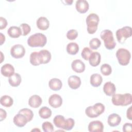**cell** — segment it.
I'll return each instance as SVG.
<instances>
[{
    "label": "cell",
    "mask_w": 132,
    "mask_h": 132,
    "mask_svg": "<svg viewBox=\"0 0 132 132\" xmlns=\"http://www.w3.org/2000/svg\"><path fill=\"white\" fill-rule=\"evenodd\" d=\"M1 104L6 107H9L13 105V100L12 98L8 95H3L0 99Z\"/></svg>",
    "instance_id": "27"
},
{
    "label": "cell",
    "mask_w": 132,
    "mask_h": 132,
    "mask_svg": "<svg viewBox=\"0 0 132 132\" xmlns=\"http://www.w3.org/2000/svg\"><path fill=\"white\" fill-rule=\"evenodd\" d=\"M101 59V56L98 52H92L89 59V63L92 67H96L100 63Z\"/></svg>",
    "instance_id": "20"
},
{
    "label": "cell",
    "mask_w": 132,
    "mask_h": 132,
    "mask_svg": "<svg viewBox=\"0 0 132 132\" xmlns=\"http://www.w3.org/2000/svg\"><path fill=\"white\" fill-rule=\"evenodd\" d=\"M92 108L95 114L98 117L104 112L105 107L103 104L101 103H97L92 106Z\"/></svg>",
    "instance_id": "29"
},
{
    "label": "cell",
    "mask_w": 132,
    "mask_h": 132,
    "mask_svg": "<svg viewBox=\"0 0 132 132\" xmlns=\"http://www.w3.org/2000/svg\"><path fill=\"white\" fill-rule=\"evenodd\" d=\"M14 124L19 127L24 126L28 122V120L26 117L22 113H18L13 118Z\"/></svg>",
    "instance_id": "11"
},
{
    "label": "cell",
    "mask_w": 132,
    "mask_h": 132,
    "mask_svg": "<svg viewBox=\"0 0 132 132\" xmlns=\"http://www.w3.org/2000/svg\"><path fill=\"white\" fill-rule=\"evenodd\" d=\"M7 25V21L6 19L3 17H0V29H3L6 28Z\"/></svg>",
    "instance_id": "41"
},
{
    "label": "cell",
    "mask_w": 132,
    "mask_h": 132,
    "mask_svg": "<svg viewBox=\"0 0 132 132\" xmlns=\"http://www.w3.org/2000/svg\"><path fill=\"white\" fill-rule=\"evenodd\" d=\"M48 103L54 108H58L60 107L62 104V97L57 94H54L49 97Z\"/></svg>",
    "instance_id": "10"
},
{
    "label": "cell",
    "mask_w": 132,
    "mask_h": 132,
    "mask_svg": "<svg viewBox=\"0 0 132 132\" xmlns=\"http://www.w3.org/2000/svg\"><path fill=\"white\" fill-rule=\"evenodd\" d=\"M1 72L3 76L10 77L14 73V68L11 64L6 63L1 67Z\"/></svg>",
    "instance_id": "15"
},
{
    "label": "cell",
    "mask_w": 132,
    "mask_h": 132,
    "mask_svg": "<svg viewBox=\"0 0 132 132\" xmlns=\"http://www.w3.org/2000/svg\"><path fill=\"white\" fill-rule=\"evenodd\" d=\"M19 27L21 28L22 30V35L23 36H27L30 31L31 28L30 26L26 24V23H22L21 25H20Z\"/></svg>",
    "instance_id": "36"
},
{
    "label": "cell",
    "mask_w": 132,
    "mask_h": 132,
    "mask_svg": "<svg viewBox=\"0 0 132 132\" xmlns=\"http://www.w3.org/2000/svg\"><path fill=\"white\" fill-rule=\"evenodd\" d=\"M89 3L86 0H78L76 2L75 7L80 13H85L89 9Z\"/></svg>",
    "instance_id": "12"
},
{
    "label": "cell",
    "mask_w": 132,
    "mask_h": 132,
    "mask_svg": "<svg viewBox=\"0 0 132 132\" xmlns=\"http://www.w3.org/2000/svg\"><path fill=\"white\" fill-rule=\"evenodd\" d=\"M21 76L19 73H14L12 75L9 77L8 82L12 87H18L21 82Z\"/></svg>",
    "instance_id": "23"
},
{
    "label": "cell",
    "mask_w": 132,
    "mask_h": 132,
    "mask_svg": "<svg viewBox=\"0 0 132 132\" xmlns=\"http://www.w3.org/2000/svg\"><path fill=\"white\" fill-rule=\"evenodd\" d=\"M8 35L12 38H19L21 35H22V30L19 27L12 26L9 28L7 30Z\"/></svg>",
    "instance_id": "21"
},
{
    "label": "cell",
    "mask_w": 132,
    "mask_h": 132,
    "mask_svg": "<svg viewBox=\"0 0 132 132\" xmlns=\"http://www.w3.org/2000/svg\"><path fill=\"white\" fill-rule=\"evenodd\" d=\"M78 36V32L75 29H70L67 33V38L70 40H73Z\"/></svg>",
    "instance_id": "38"
},
{
    "label": "cell",
    "mask_w": 132,
    "mask_h": 132,
    "mask_svg": "<svg viewBox=\"0 0 132 132\" xmlns=\"http://www.w3.org/2000/svg\"><path fill=\"white\" fill-rule=\"evenodd\" d=\"M101 72L103 75L105 76H108L111 73L112 68L109 64L104 63L101 67Z\"/></svg>",
    "instance_id": "32"
},
{
    "label": "cell",
    "mask_w": 132,
    "mask_h": 132,
    "mask_svg": "<svg viewBox=\"0 0 132 132\" xmlns=\"http://www.w3.org/2000/svg\"><path fill=\"white\" fill-rule=\"evenodd\" d=\"M29 61L30 63L35 66L39 65L40 64L39 58H38V52H34L30 54Z\"/></svg>",
    "instance_id": "30"
},
{
    "label": "cell",
    "mask_w": 132,
    "mask_h": 132,
    "mask_svg": "<svg viewBox=\"0 0 132 132\" xmlns=\"http://www.w3.org/2000/svg\"><path fill=\"white\" fill-rule=\"evenodd\" d=\"M100 37L104 41L105 47L108 50L113 49L116 45V43L114 41L113 33L109 29H105L101 32Z\"/></svg>",
    "instance_id": "3"
},
{
    "label": "cell",
    "mask_w": 132,
    "mask_h": 132,
    "mask_svg": "<svg viewBox=\"0 0 132 132\" xmlns=\"http://www.w3.org/2000/svg\"><path fill=\"white\" fill-rule=\"evenodd\" d=\"M0 35H1V39H0V42H1V45H2L3 44L4 42H5V36L2 33L0 32Z\"/></svg>",
    "instance_id": "44"
},
{
    "label": "cell",
    "mask_w": 132,
    "mask_h": 132,
    "mask_svg": "<svg viewBox=\"0 0 132 132\" xmlns=\"http://www.w3.org/2000/svg\"><path fill=\"white\" fill-rule=\"evenodd\" d=\"M132 124L130 123H126L123 126V131L124 132L131 131Z\"/></svg>",
    "instance_id": "40"
},
{
    "label": "cell",
    "mask_w": 132,
    "mask_h": 132,
    "mask_svg": "<svg viewBox=\"0 0 132 132\" xmlns=\"http://www.w3.org/2000/svg\"><path fill=\"white\" fill-rule=\"evenodd\" d=\"M103 91L107 95L111 96L115 93L116 88L114 84L111 81H107L103 86Z\"/></svg>",
    "instance_id": "19"
},
{
    "label": "cell",
    "mask_w": 132,
    "mask_h": 132,
    "mask_svg": "<svg viewBox=\"0 0 132 132\" xmlns=\"http://www.w3.org/2000/svg\"><path fill=\"white\" fill-rule=\"evenodd\" d=\"M67 52L70 55H75L79 51L78 45L75 42H70L67 46Z\"/></svg>",
    "instance_id": "26"
},
{
    "label": "cell",
    "mask_w": 132,
    "mask_h": 132,
    "mask_svg": "<svg viewBox=\"0 0 132 132\" xmlns=\"http://www.w3.org/2000/svg\"><path fill=\"white\" fill-rule=\"evenodd\" d=\"M116 57L119 63L122 65H127L131 58L130 53L128 50L124 48H119L116 52Z\"/></svg>",
    "instance_id": "5"
},
{
    "label": "cell",
    "mask_w": 132,
    "mask_h": 132,
    "mask_svg": "<svg viewBox=\"0 0 132 132\" xmlns=\"http://www.w3.org/2000/svg\"><path fill=\"white\" fill-rule=\"evenodd\" d=\"M51 54L46 50H42L38 52V58L40 64H46L51 59Z\"/></svg>",
    "instance_id": "8"
},
{
    "label": "cell",
    "mask_w": 132,
    "mask_h": 132,
    "mask_svg": "<svg viewBox=\"0 0 132 132\" xmlns=\"http://www.w3.org/2000/svg\"><path fill=\"white\" fill-rule=\"evenodd\" d=\"M116 34L118 41L120 43H123L127 38L131 37L132 35L131 27L127 26H124L118 29Z\"/></svg>",
    "instance_id": "6"
},
{
    "label": "cell",
    "mask_w": 132,
    "mask_h": 132,
    "mask_svg": "<svg viewBox=\"0 0 132 132\" xmlns=\"http://www.w3.org/2000/svg\"><path fill=\"white\" fill-rule=\"evenodd\" d=\"M19 113H22L24 115H25L28 120V122L31 121L34 117V113L32 110H30V109L26 108L21 109L20 110H19Z\"/></svg>",
    "instance_id": "31"
},
{
    "label": "cell",
    "mask_w": 132,
    "mask_h": 132,
    "mask_svg": "<svg viewBox=\"0 0 132 132\" xmlns=\"http://www.w3.org/2000/svg\"><path fill=\"white\" fill-rule=\"evenodd\" d=\"M25 54V49L21 44L14 45L10 49V54L14 58H21L24 56Z\"/></svg>",
    "instance_id": "7"
},
{
    "label": "cell",
    "mask_w": 132,
    "mask_h": 132,
    "mask_svg": "<svg viewBox=\"0 0 132 132\" xmlns=\"http://www.w3.org/2000/svg\"><path fill=\"white\" fill-rule=\"evenodd\" d=\"M0 53H1V58H2L1 60V63H2V61H3V53H2V52H0Z\"/></svg>",
    "instance_id": "46"
},
{
    "label": "cell",
    "mask_w": 132,
    "mask_h": 132,
    "mask_svg": "<svg viewBox=\"0 0 132 132\" xmlns=\"http://www.w3.org/2000/svg\"><path fill=\"white\" fill-rule=\"evenodd\" d=\"M101 45V41L97 38H92L89 42V46L91 49L96 50Z\"/></svg>",
    "instance_id": "33"
},
{
    "label": "cell",
    "mask_w": 132,
    "mask_h": 132,
    "mask_svg": "<svg viewBox=\"0 0 132 132\" xmlns=\"http://www.w3.org/2000/svg\"><path fill=\"white\" fill-rule=\"evenodd\" d=\"M54 125L58 128L63 129L65 122L64 117L61 115H57L55 116L53 119Z\"/></svg>",
    "instance_id": "25"
},
{
    "label": "cell",
    "mask_w": 132,
    "mask_h": 132,
    "mask_svg": "<svg viewBox=\"0 0 132 132\" xmlns=\"http://www.w3.org/2000/svg\"><path fill=\"white\" fill-rule=\"evenodd\" d=\"M112 103L116 106H125L131 104L132 96L130 93L114 94L112 97Z\"/></svg>",
    "instance_id": "1"
},
{
    "label": "cell",
    "mask_w": 132,
    "mask_h": 132,
    "mask_svg": "<svg viewBox=\"0 0 132 132\" xmlns=\"http://www.w3.org/2000/svg\"><path fill=\"white\" fill-rule=\"evenodd\" d=\"M74 125H75V122L73 119L68 118L65 120V122L63 129L66 130H70L73 128Z\"/></svg>",
    "instance_id": "35"
},
{
    "label": "cell",
    "mask_w": 132,
    "mask_h": 132,
    "mask_svg": "<svg viewBox=\"0 0 132 132\" xmlns=\"http://www.w3.org/2000/svg\"><path fill=\"white\" fill-rule=\"evenodd\" d=\"M103 130L104 125L100 121H93L89 124L88 130L90 132H102Z\"/></svg>",
    "instance_id": "9"
},
{
    "label": "cell",
    "mask_w": 132,
    "mask_h": 132,
    "mask_svg": "<svg viewBox=\"0 0 132 132\" xmlns=\"http://www.w3.org/2000/svg\"><path fill=\"white\" fill-rule=\"evenodd\" d=\"M108 124L111 127H115L119 125L121 122V117L117 113H112L108 116Z\"/></svg>",
    "instance_id": "16"
},
{
    "label": "cell",
    "mask_w": 132,
    "mask_h": 132,
    "mask_svg": "<svg viewBox=\"0 0 132 132\" xmlns=\"http://www.w3.org/2000/svg\"><path fill=\"white\" fill-rule=\"evenodd\" d=\"M69 86L72 89L78 88L81 85V80L79 77L76 75L70 76L68 80Z\"/></svg>",
    "instance_id": "14"
},
{
    "label": "cell",
    "mask_w": 132,
    "mask_h": 132,
    "mask_svg": "<svg viewBox=\"0 0 132 132\" xmlns=\"http://www.w3.org/2000/svg\"><path fill=\"white\" fill-rule=\"evenodd\" d=\"M48 86L51 90L54 91H58L61 89L62 86V83L59 79L54 78L49 81Z\"/></svg>",
    "instance_id": "22"
},
{
    "label": "cell",
    "mask_w": 132,
    "mask_h": 132,
    "mask_svg": "<svg viewBox=\"0 0 132 132\" xmlns=\"http://www.w3.org/2000/svg\"><path fill=\"white\" fill-rule=\"evenodd\" d=\"M42 128L43 130L45 132H52L54 131V127L53 124L48 121H46L43 123L42 125Z\"/></svg>",
    "instance_id": "37"
},
{
    "label": "cell",
    "mask_w": 132,
    "mask_h": 132,
    "mask_svg": "<svg viewBox=\"0 0 132 132\" xmlns=\"http://www.w3.org/2000/svg\"><path fill=\"white\" fill-rule=\"evenodd\" d=\"M131 106H130L127 110L126 117L129 120H132V114H131Z\"/></svg>",
    "instance_id": "43"
},
{
    "label": "cell",
    "mask_w": 132,
    "mask_h": 132,
    "mask_svg": "<svg viewBox=\"0 0 132 132\" xmlns=\"http://www.w3.org/2000/svg\"><path fill=\"white\" fill-rule=\"evenodd\" d=\"M92 52V51L90 48L88 47H85L81 51V56L85 60H88Z\"/></svg>",
    "instance_id": "34"
},
{
    "label": "cell",
    "mask_w": 132,
    "mask_h": 132,
    "mask_svg": "<svg viewBox=\"0 0 132 132\" xmlns=\"http://www.w3.org/2000/svg\"><path fill=\"white\" fill-rule=\"evenodd\" d=\"M7 117L6 111L2 108L0 109V121H2L6 119Z\"/></svg>",
    "instance_id": "42"
},
{
    "label": "cell",
    "mask_w": 132,
    "mask_h": 132,
    "mask_svg": "<svg viewBox=\"0 0 132 132\" xmlns=\"http://www.w3.org/2000/svg\"><path fill=\"white\" fill-rule=\"evenodd\" d=\"M37 27L42 30L47 29L50 26V22L48 19L44 16H41L38 19L36 22Z\"/></svg>",
    "instance_id": "18"
},
{
    "label": "cell",
    "mask_w": 132,
    "mask_h": 132,
    "mask_svg": "<svg viewBox=\"0 0 132 132\" xmlns=\"http://www.w3.org/2000/svg\"><path fill=\"white\" fill-rule=\"evenodd\" d=\"M39 114L42 119H48L52 115V110L47 107L43 106L39 109Z\"/></svg>",
    "instance_id": "28"
},
{
    "label": "cell",
    "mask_w": 132,
    "mask_h": 132,
    "mask_svg": "<svg viewBox=\"0 0 132 132\" xmlns=\"http://www.w3.org/2000/svg\"><path fill=\"white\" fill-rule=\"evenodd\" d=\"M71 67L74 71L78 73L83 72L85 70V64L80 59L73 60L71 64Z\"/></svg>",
    "instance_id": "13"
},
{
    "label": "cell",
    "mask_w": 132,
    "mask_h": 132,
    "mask_svg": "<svg viewBox=\"0 0 132 132\" xmlns=\"http://www.w3.org/2000/svg\"><path fill=\"white\" fill-rule=\"evenodd\" d=\"M73 2V1H72V0H66V1H62V3H63L65 5H72Z\"/></svg>",
    "instance_id": "45"
},
{
    "label": "cell",
    "mask_w": 132,
    "mask_h": 132,
    "mask_svg": "<svg viewBox=\"0 0 132 132\" xmlns=\"http://www.w3.org/2000/svg\"><path fill=\"white\" fill-rule=\"evenodd\" d=\"M42 103L41 97L38 95H33L28 100V105L32 108H37L39 107Z\"/></svg>",
    "instance_id": "17"
},
{
    "label": "cell",
    "mask_w": 132,
    "mask_h": 132,
    "mask_svg": "<svg viewBox=\"0 0 132 132\" xmlns=\"http://www.w3.org/2000/svg\"><path fill=\"white\" fill-rule=\"evenodd\" d=\"M99 16L97 14L92 13L89 14L86 18V22L87 25V31L90 34H93L97 30Z\"/></svg>",
    "instance_id": "4"
},
{
    "label": "cell",
    "mask_w": 132,
    "mask_h": 132,
    "mask_svg": "<svg viewBox=\"0 0 132 132\" xmlns=\"http://www.w3.org/2000/svg\"><path fill=\"white\" fill-rule=\"evenodd\" d=\"M103 78L102 76L97 73L93 74L90 79V84L94 87H97L100 86L102 82Z\"/></svg>",
    "instance_id": "24"
},
{
    "label": "cell",
    "mask_w": 132,
    "mask_h": 132,
    "mask_svg": "<svg viewBox=\"0 0 132 132\" xmlns=\"http://www.w3.org/2000/svg\"><path fill=\"white\" fill-rule=\"evenodd\" d=\"M85 113L89 118H94L97 117V116L94 113L92 108V106H90L87 107V108L85 109Z\"/></svg>",
    "instance_id": "39"
},
{
    "label": "cell",
    "mask_w": 132,
    "mask_h": 132,
    "mask_svg": "<svg viewBox=\"0 0 132 132\" xmlns=\"http://www.w3.org/2000/svg\"><path fill=\"white\" fill-rule=\"evenodd\" d=\"M27 41L30 47H43L46 44L47 38L43 34L36 33L29 36Z\"/></svg>",
    "instance_id": "2"
}]
</instances>
